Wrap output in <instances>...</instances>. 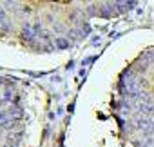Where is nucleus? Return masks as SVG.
<instances>
[{"mask_svg": "<svg viewBox=\"0 0 154 147\" xmlns=\"http://www.w3.org/2000/svg\"><path fill=\"white\" fill-rule=\"evenodd\" d=\"M9 114H11L13 120H17V118L22 116V109H20V107H11V109H9Z\"/></svg>", "mask_w": 154, "mask_h": 147, "instance_id": "2", "label": "nucleus"}, {"mask_svg": "<svg viewBox=\"0 0 154 147\" xmlns=\"http://www.w3.org/2000/svg\"><path fill=\"white\" fill-rule=\"evenodd\" d=\"M145 147H147V145H145Z\"/></svg>", "mask_w": 154, "mask_h": 147, "instance_id": "4", "label": "nucleus"}, {"mask_svg": "<svg viewBox=\"0 0 154 147\" xmlns=\"http://www.w3.org/2000/svg\"><path fill=\"white\" fill-rule=\"evenodd\" d=\"M13 118H11V114L9 113H0V127L2 129H8V127H11L13 125Z\"/></svg>", "mask_w": 154, "mask_h": 147, "instance_id": "1", "label": "nucleus"}, {"mask_svg": "<svg viewBox=\"0 0 154 147\" xmlns=\"http://www.w3.org/2000/svg\"><path fill=\"white\" fill-rule=\"evenodd\" d=\"M56 45H58V47H67L69 42H67V40H56Z\"/></svg>", "mask_w": 154, "mask_h": 147, "instance_id": "3", "label": "nucleus"}]
</instances>
